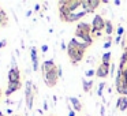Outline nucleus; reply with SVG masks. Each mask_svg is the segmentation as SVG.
Returning a JSON list of instances; mask_svg holds the SVG:
<instances>
[{
	"mask_svg": "<svg viewBox=\"0 0 127 116\" xmlns=\"http://www.w3.org/2000/svg\"><path fill=\"white\" fill-rule=\"evenodd\" d=\"M115 87L119 94H122V96L127 94V78L123 75V71H118V74H116Z\"/></svg>",
	"mask_w": 127,
	"mask_h": 116,
	"instance_id": "obj_1",
	"label": "nucleus"
},
{
	"mask_svg": "<svg viewBox=\"0 0 127 116\" xmlns=\"http://www.w3.org/2000/svg\"><path fill=\"white\" fill-rule=\"evenodd\" d=\"M93 81H82V87H83V91L85 93H90L92 91V87H93Z\"/></svg>",
	"mask_w": 127,
	"mask_h": 116,
	"instance_id": "obj_19",
	"label": "nucleus"
},
{
	"mask_svg": "<svg viewBox=\"0 0 127 116\" xmlns=\"http://www.w3.org/2000/svg\"><path fill=\"white\" fill-rule=\"evenodd\" d=\"M41 52H48V45H42V47H41Z\"/></svg>",
	"mask_w": 127,
	"mask_h": 116,
	"instance_id": "obj_29",
	"label": "nucleus"
},
{
	"mask_svg": "<svg viewBox=\"0 0 127 116\" xmlns=\"http://www.w3.org/2000/svg\"><path fill=\"white\" fill-rule=\"evenodd\" d=\"M75 38L82 41V42H86V44H89V45L93 44V38H92L90 34L83 33V31H79V30H75Z\"/></svg>",
	"mask_w": 127,
	"mask_h": 116,
	"instance_id": "obj_9",
	"label": "nucleus"
},
{
	"mask_svg": "<svg viewBox=\"0 0 127 116\" xmlns=\"http://www.w3.org/2000/svg\"><path fill=\"white\" fill-rule=\"evenodd\" d=\"M124 51H127V45H126V49H124Z\"/></svg>",
	"mask_w": 127,
	"mask_h": 116,
	"instance_id": "obj_38",
	"label": "nucleus"
},
{
	"mask_svg": "<svg viewBox=\"0 0 127 116\" xmlns=\"http://www.w3.org/2000/svg\"><path fill=\"white\" fill-rule=\"evenodd\" d=\"M67 55H68L70 60L72 64H78L79 61H82L85 51L83 49H77V48H67Z\"/></svg>",
	"mask_w": 127,
	"mask_h": 116,
	"instance_id": "obj_3",
	"label": "nucleus"
},
{
	"mask_svg": "<svg viewBox=\"0 0 127 116\" xmlns=\"http://www.w3.org/2000/svg\"><path fill=\"white\" fill-rule=\"evenodd\" d=\"M59 68V67H58ZM58 68L56 70H52V71H48V72H44V81L47 83L48 87H53V86L58 83V79H59V74H58Z\"/></svg>",
	"mask_w": 127,
	"mask_h": 116,
	"instance_id": "obj_5",
	"label": "nucleus"
},
{
	"mask_svg": "<svg viewBox=\"0 0 127 116\" xmlns=\"http://www.w3.org/2000/svg\"><path fill=\"white\" fill-rule=\"evenodd\" d=\"M120 0H115V1H113V4H115V6H120Z\"/></svg>",
	"mask_w": 127,
	"mask_h": 116,
	"instance_id": "obj_32",
	"label": "nucleus"
},
{
	"mask_svg": "<svg viewBox=\"0 0 127 116\" xmlns=\"http://www.w3.org/2000/svg\"><path fill=\"white\" fill-rule=\"evenodd\" d=\"M89 47H90L89 44L82 42V41H79V40H77V38H71L70 42L67 44V48H77V49H83V51H86Z\"/></svg>",
	"mask_w": 127,
	"mask_h": 116,
	"instance_id": "obj_8",
	"label": "nucleus"
},
{
	"mask_svg": "<svg viewBox=\"0 0 127 116\" xmlns=\"http://www.w3.org/2000/svg\"><path fill=\"white\" fill-rule=\"evenodd\" d=\"M102 30H105V19L101 15H94L92 22V33H101Z\"/></svg>",
	"mask_w": 127,
	"mask_h": 116,
	"instance_id": "obj_4",
	"label": "nucleus"
},
{
	"mask_svg": "<svg viewBox=\"0 0 127 116\" xmlns=\"http://www.w3.org/2000/svg\"><path fill=\"white\" fill-rule=\"evenodd\" d=\"M111 52H105L104 55H102V59H101V61H102V64H109L111 63Z\"/></svg>",
	"mask_w": 127,
	"mask_h": 116,
	"instance_id": "obj_21",
	"label": "nucleus"
},
{
	"mask_svg": "<svg viewBox=\"0 0 127 116\" xmlns=\"http://www.w3.org/2000/svg\"><path fill=\"white\" fill-rule=\"evenodd\" d=\"M111 45H112V41H111V38L108 37V40L104 42V49H108V48H109Z\"/></svg>",
	"mask_w": 127,
	"mask_h": 116,
	"instance_id": "obj_24",
	"label": "nucleus"
},
{
	"mask_svg": "<svg viewBox=\"0 0 127 116\" xmlns=\"http://www.w3.org/2000/svg\"><path fill=\"white\" fill-rule=\"evenodd\" d=\"M7 22H8L7 14L4 12V10H0V26H6Z\"/></svg>",
	"mask_w": 127,
	"mask_h": 116,
	"instance_id": "obj_20",
	"label": "nucleus"
},
{
	"mask_svg": "<svg viewBox=\"0 0 127 116\" xmlns=\"http://www.w3.org/2000/svg\"><path fill=\"white\" fill-rule=\"evenodd\" d=\"M44 109H45V111H47V109H48V104H47V101H45V102H44Z\"/></svg>",
	"mask_w": 127,
	"mask_h": 116,
	"instance_id": "obj_34",
	"label": "nucleus"
},
{
	"mask_svg": "<svg viewBox=\"0 0 127 116\" xmlns=\"http://www.w3.org/2000/svg\"><path fill=\"white\" fill-rule=\"evenodd\" d=\"M30 56H32V63H33V70L34 71H38V58H37V48H32V52H30Z\"/></svg>",
	"mask_w": 127,
	"mask_h": 116,
	"instance_id": "obj_15",
	"label": "nucleus"
},
{
	"mask_svg": "<svg viewBox=\"0 0 127 116\" xmlns=\"http://www.w3.org/2000/svg\"><path fill=\"white\" fill-rule=\"evenodd\" d=\"M123 75H124V77L127 78V68H126V70H124V71H123Z\"/></svg>",
	"mask_w": 127,
	"mask_h": 116,
	"instance_id": "obj_35",
	"label": "nucleus"
},
{
	"mask_svg": "<svg viewBox=\"0 0 127 116\" xmlns=\"http://www.w3.org/2000/svg\"><path fill=\"white\" fill-rule=\"evenodd\" d=\"M34 85L30 82V81H28V82L25 83V98H26V108H28V111H32L33 109V101H34Z\"/></svg>",
	"mask_w": 127,
	"mask_h": 116,
	"instance_id": "obj_2",
	"label": "nucleus"
},
{
	"mask_svg": "<svg viewBox=\"0 0 127 116\" xmlns=\"http://www.w3.org/2000/svg\"><path fill=\"white\" fill-rule=\"evenodd\" d=\"M7 45V40H3V41H0V48H4Z\"/></svg>",
	"mask_w": 127,
	"mask_h": 116,
	"instance_id": "obj_28",
	"label": "nucleus"
},
{
	"mask_svg": "<svg viewBox=\"0 0 127 116\" xmlns=\"http://www.w3.org/2000/svg\"><path fill=\"white\" fill-rule=\"evenodd\" d=\"M127 68V51L122 53L120 61H119V71H124Z\"/></svg>",
	"mask_w": 127,
	"mask_h": 116,
	"instance_id": "obj_17",
	"label": "nucleus"
},
{
	"mask_svg": "<svg viewBox=\"0 0 127 116\" xmlns=\"http://www.w3.org/2000/svg\"><path fill=\"white\" fill-rule=\"evenodd\" d=\"M122 40H123V38H122L120 36H116V38H115V44H119V42H122Z\"/></svg>",
	"mask_w": 127,
	"mask_h": 116,
	"instance_id": "obj_27",
	"label": "nucleus"
},
{
	"mask_svg": "<svg viewBox=\"0 0 127 116\" xmlns=\"http://www.w3.org/2000/svg\"><path fill=\"white\" fill-rule=\"evenodd\" d=\"M68 116H75V111L72 109L70 105H68Z\"/></svg>",
	"mask_w": 127,
	"mask_h": 116,
	"instance_id": "obj_26",
	"label": "nucleus"
},
{
	"mask_svg": "<svg viewBox=\"0 0 127 116\" xmlns=\"http://www.w3.org/2000/svg\"><path fill=\"white\" fill-rule=\"evenodd\" d=\"M94 75H96V71H94L93 68H90V70H88V71H86V77L92 78V77H94Z\"/></svg>",
	"mask_w": 127,
	"mask_h": 116,
	"instance_id": "obj_23",
	"label": "nucleus"
},
{
	"mask_svg": "<svg viewBox=\"0 0 127 116\" xmlns=\"http://www.w3.org/2000/svg\"><path fill=\"white\" fill-rule=\"evenodd\" d=\"M70 102H71L72 105V109L75 111V112H81L82 111V102L79 101V98H77V97H70Z\"/></svg>",
	"mask_w": 127,
	"mask_h": 116,
	"instance_id": "obj_14",
	"label": "nucleus"
},
{
	"mask_svg": "<svg viewBox=\"0 0 127 116\" xmlns=\"http://www.w3.org/2000/svg\"><path fill=\"white\" fill-rule=\"evenodd\" d=\"M104 87H105V82H100L98 85V90H97V94H98V97H102L104 96Z\"/></svg>",
	"mask_w": 127,
	"mask_h": 116,
	"instance_id": "obj_22",
	"label": "nucleus"
},
{
	"mask_svg": "<svg viewBox=\"0 0 127 116\" xmlns=\"http://www.w3.org/2000/svg\"><path fill=\"white\" fill-rule=\"evenodd\" d=\"M60 47H62V49H66V51H67V45L64 44L63 41H62V45H60Z\"/></svg>",
	"mask_w": 127,
	"mask_h": 116,
	"instance_id": "obj_31",
	"label": "nucleus"
},
{
	"mask_svg": "<svg viewBox=\"0 0 127 116\" xmlns=\"http://www.w3.org/2000/svg\"><path fill=\"white\" fill-rule=\"evenodd\" d=\"M115 31V28H113V23L111 22L109 19H107L105 21V34L107 36H111V34Z\"/></svg>",
	"mask_w": 127,
	"mask_h": 116,
	"instance_id": "obj_18",
	"label": "nucleus"
},
{
	"mask_svg": "<svg viewBox=\"0 0 127 116\" xmlns=\"http://www.w3.org/2000/svg\"><path fill=\"white\" fill-rule=\"evenodd\" d=\"M123 33H124V28H122V26H120V28L116 29V34H118V36L122 37V34H123Z\"/></svg>",
	"mask_w": 127,
	"mask_h": 116,
	"instance_id": "obj_25",
	"label": "nucleus"
},
{
	"mask_svg": "<svg viewBox=\"0 0 127 116\" xmlns=\"http://www.w3.org/2000/svg\"><path fill=\"white\" fill-rule=\"evenodd\" d=\"M12 116H19V115H12Z\"/></svg>",
	"mask_w": 127,
	"mask_h": 116,
	"instance_id": "obj_37",
	"label": "nucleus"
},
{
	"mask_svg": "<svg viewBox=\"0 0 127 116\" xmlns=\"http://www.w3.org/2000/svg\"><path fill=\"white\" fill-rule=\"evenodd\" d=\"M56 68H58V66L55 64V61H53L52 59L45 60L44 63H42V66H41L42 74H44V72H48V71H52V70H56Z\"/></svg>",
	"mask_w": 127,
	"mask_h": 116,
	"instance_id": "obj_12",
	"label": "nucleus"
},
{
	"mask_svg": "<svg viewBox=\"0 0 127 116\" xmlns=\"http://www.w3.org/2000/svg\"><path fill=\"white\" fill-rule=\"evenodd\" d=\"M100 113H101V116H105V107L102 105L101 109H100Z\"/></svg>",
	"mask_w": 127,
	"mask_h": 116,
	"instance_id": "obj_30",
	"label": "nucleus"
},
{
	"mask_svg": "<svg viewBox=\"0 0 127 116\" xmlns=\"http://www.w3.org/2000/svg\"><path fill=\"white\" fill-rule=\"evenodd\" d=\"M77 30L90 34L92 33V25H89V23H86V22H79V23H78V26H77Z\"/></svg>",
	"mask_w": 127,
	"mask_h": 116,
	"instance_id": "obj_16",
	"label": "nucleus"
},
{
	"mask_svg": "<svg viewBox=\"0 0 127 116\" xmlns=\"http://www.w3.org/2000/svg\"><path fill=\"white\" fill-rule=\"evenodd\" d=\"M109 75V64H100L96 70V77L97 78H107Z\"/></svg>",
	"mask_w": 127,
	"mask_h": 116,
	"instance_id": "obj_10",
	"label": "nucleus"
},
{
	"mask_svg": "<svg viewBox=\"0 0 127 116\" xmlns=\"http://www.w3.org/2000/svg\"><path fill=\"white\" fill-rule=\"evenodd\" d=\"M7 78H8V82H19L21 81V72L18 67H11L7 72Z\"/></svg>",
	"mask_w": 127,
	"mask_h": 116,
	"instance_id": "obj_7",
	"label": "nucleus"
},
{
	"mask_svg": "<svg viewBox=\"0 0 127 116\" xmlns=\"http://www.w3.org/2000/svg\"><path fill=\"white\" fill-rule=\"evenodd\" d=\"M0 96H1V90H0Z\"/></svg>",
	"mask_w": 127,
	"mask_h": 116,
	"instance_id": "obj_39",
	"label": "nucleus"
},
{
	"mask_svg": "<svg viewBox=\"0 0 127 116\" xmlns=\"http://www.w3.org/2000/svg\"><path fill=\"white\" fill-rule=\"evenodd\" d=\"M101 3V0H82V8L89 14V12H93L96 8H98Z\"/></svg>",
	"mask_w": 127,
	"mask_h": 116,
	"instance_id": "obj_6",
	"label": "nucleus"
},
{
	"mask_svg": "<svg viewBox=\"0 0 127 116\" xmlns=\"http://www.w3.org/2000/svg\"><path fill=\"white\" fill-rule=\"evenodd\" d=\"M40 7H41L40 4H36V6H34V11H38V10H40Z\"/></svg>",
	"mask_w": 127,
	"mask_h": 116,
	"instance_id": "obj_33",
	"label": "nucleus"
},
{
	"mask_svg": "<svg viewBox=\"0 0 127 116\" xmlns=\"http://www.w3.org/2000/svg\"><path fill=\"white\" fill-rule=\"evenodd\" d=\"M21 87H22L21 81H19V82H8V87H7V90L4 91V94H6V96H11L12 93L18 91Z\"/></svg>",
	"mask_w": 127,
	"mask_h": 116,
	"instance_id": "obj_11",
	"label": "nucleus"
},
{
	"mask_svg": "<svg viewBox=\"0 0 127 116\" xmlns=\"http://www.w3.org/2000/svg\"><path fill=\"white\" fill-rule=\"evenodd\" d=\"M116 108L122 112H124L127 109V96H120L116 100Z\"/></svg>",
	"mask_w": 127,
	"mask_h": 116,
	"instance_id": "obj_13",
	"label": "nucleus"
},
{
	"mask_svg": "<svg viewBox=\"0 0 127 116\" xmlns=\"http://www.w3.org/2000/svg\"><path fill=\"white\" fill-rule=\"evenodd\" d=\"M0 116H4V115H3V112H0Z\"/></svg>",
	"mask_w": 127,
	"mask_h": 116,
	"instance_id": "obj_36",
	"label": "nucleus"
}]
</instances>
